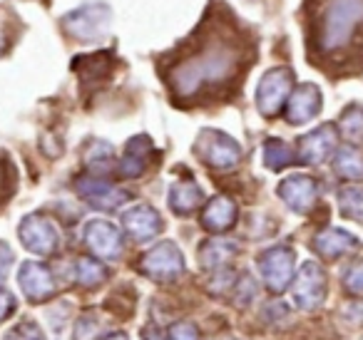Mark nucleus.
<instances>
[{
	"label": "nucleus",
	"instance_id": "1",
	"mask_svg": "<svg viewBox=\"0 0 363 340\" xmlns=\"http://www.w3.org/2000/svg\"><path fill=\"white\" fill-rule=\"evenodd\" d=\"M257 60V38L224 3L209 0L202 21L160 60V77L177 107L229 100Z\"/></svg>",
	"mask_w": 363,
	"mask_h": 340
},
{
	"label": "nucleus",
	"instance_id": "2",
	"mask_svg": "<svg viewBox=\"0 0 363 340\" xmlns=\"http://www.w3.org/2000/svg\"><path fill=\"white\" fill-rule=\"evenodd\" d=\"M303 45L328 75L363 70V0H303Z\"/></svg>",
	"mask_w": 363,
	"mask_h": 340
},
{
	"label": "nucleus",
	"instance_id": "3",
	"mask_svg": "<svg viewBox=\"0 0 363 340\" xmlns=\"http://www.w3.org/2000/svg\"><path fill=\"white\" fill-rule=\"evenodd\" d=\"M112 23V11L105 3H85V6L75 8L67 16H62L60 26L70 38L80 42H95L107 35Z\"/></svg>",
	"mask_w": 363,
	"mask_h": 340
},
{
	"label": "nucleus",
	"instance_id": "4",
	"mask_svg": "<svg viewBox=\"0 0 363 340\" xmlns=\"http://www.w3.org/2000/svg\"><path fill=\"white\" fill-rule=\"evenodd\" d=\"M194 154L199 157L202 164L217 171L237 169L242 162V147L234 137L224 135L219 130H202L194 142Z\"/></svg>",
	"mask_w": 363,
	"mask_h": 340
},
{
	"label": "nucleus",
	"instance_id": "5",
	"mask_svg": "<svg viewBox=\"0 0 363 340\" xmlns=\"http://www.w3.org/2000/svg\"><path fill=\"white\" fill-rule=\"evenodd\" d=\"M328 295L326 271L316 261H306L291 278V300L301 310H316Z\"/></svg>",
	"mask_w": 363,
	"mask_h": 340
},
{
	"label": "nucleus",
	"instance_id": "6",
	"mask_svg": "<svg viewBox=\"0 0 363 340\" xmlns=\"http://www.w3.org/2000/svg\"><path fill=\"white\" fill-rule=\"evenodd\" d=\"M142 271L157 283H169L184 273V256L174 241H162L142 256Z\"/></svg>",
	"mask_w": 363,
	"mask_h": 340
},
{
	"label": "nucleus",
	"instance_id": "7",
	"mask_svg": "<svg viewBox=\"0 0 363 340\" xmlns=\"http://www.w3.org/2000/svg\"><path fill=\"white\" fill-rule=\"evenodd\" d=\"M294 87V72L289 67H272L257 87V107L264 117H274L286 105Z\"/></svg>",
	"mask_w": 363,
	"mask_h": 340
},
{
	"label": "nucleus",
	"instance_id": "8",
	"mask_svg": "<svg viewBox=\"0 0 363 340\" xmlns=\"http://www.w3.org/2000/svg\"><path fill=\"white\" fill-rule=\"evenodd\" d=\"M259 273L272 293H281L296 273V256L286 246H274L259 256Z\"/></svg>",
	"mask_w": 363,
	"mask_h": 340
},
{
	"label": "nucleus",
	"instance_id": "9",
	"mask_svg": "<svg viewBox=\"0 0 363 340\" xmlns=\"http://www.w3.org/2000/svg\"><path fill=\"white\" fill-rule=\"evenodd\" d=\"M18 236L21 244L26 246L30 254L38 256H50L60 246V231L48 216L43 214H28L18 226Z\"/></svg>",
	"mask_w": 363,
	"mask_h": 340
},
{
	"label": "nucleus",
	"instance_id": "10",
	"mask_svg": "<svg viewBox=\"0 0 363 340\" xmlns=\"http://www.w3.org/2000/svg\"><path fill=\"white\" fill-rule=\"evenodd\" d=\"M75 191L80 194V199H85L90 206L102 209V211L117 209V206H122L127 199H130V194H127L125 189L110 184V181L102 179V176H97V174L77 176V179H75Z\"/></svg>",
	"mask_w": 363,
	"mask_h": 340
},
{
	"label": "nucleus",
	"instance_id": "11",
	"mask_svg": "<svg viewBox=\"0 0 363 340\" xmlns=\"http://www.w3.org/2000/svg\"><path fill=\"white\" fill-rule=\"evenodd\" d=\"M82 239H85L87 249L102 261H115L122 254V231L115 224L105 219H92L85 224L82 231Z\"/></svg>",
	"mask_w": 363,
	"mask_h": 340
},
{
	"label": "nucleus",
	"instance_id": "12",
	"mask_svg": "<svg viewBox=\"0 0 363 340\" xmlns=\"http://www.w3.org/2000/svg\"><path fill=\"white\" fill-rule=\"evenodd\" d=\"M338 147V132L333 125H321L313 132H308L306 137L298 140V154L296 162H303V164H323L328 157L336 152Z\"/></svg>",
	"mask_w": 363,
	"mask_h": 340
},
{
	"label": "nucleus",
	"instance_id": "13",
	"mask_svg": "<svg viewBox=\"0 0 363 340\" xmlns=\"http://www.w3.org/2000/svg\"><path fill=\"white\" fill-rule=\"evenodd\" d=\"M279 196L281 201L296 214H306L316 206L318 201V184L313 176L306 174H294L279 184Z\"/></svg>",
	"mask_w": 363,
	"mask_h": 340
},
{
	"label": "nucleus",
	"instance_id": "14",
	"mask_svg": "<svg viewBox=\"0 0 363 340\" xmlns=\"http://www.w3.org/2000/svg\"><path fill=\"white\" fill-rule=\"evenodd\" d=\"M122 226L127 236L137 244H147L155 236L162 234V216L155 206L150 204H135L122 214Z\"/></svg>",
	"mask_w": 363,
	"mask_h": 340
},
{
	"label": "nucleus",
	"instance_id": "15",
	"mask_svg": "<svg viewBox=\"0 0 363 340\" xmlns=\"http://www.w3.org/2000/svg\"><path fill=\"white\" fill-rule=\"evenodd\" d=\"M321 102H323V97L316 85H311V82L298 85L296 90H291V95H289L284 117H286V122L294 127L306 125V122H311L313 117L321 112Z\"/></svg>",
	"mask_w": 363,
	"mask_h": 340
},
{
	"label": "nucleus",
	"instance_id": "16",
	"mask_svg": "<svg viewBox=\"0 0 363 340\" xmlns=\"http://www.w3.org/2000/svg\"><path fill=\"white\" fill-rule=\"evenodd\" d=\"M18 283L21 290L26 293V298H30L33 303H43L55 293V280L45 264L38 261H26L18 271Z\"/></svg>",
	"mask_w": 363,
	"mask_h": 340
},
{
	"label": "nucleus",
	"instance_id": "17",
	"mask_svg": "<svg viewBox=\"0 0 363 340\" xmlns=\"http://www.w3.org/2000/svg\"><path fill=\"white\" fill-rule=\"evenodd\" d=\"M155 154V147H152V140L147 135H137L127 142L125 154H122V162L117 166L122 179H137L147 171L150 166V157Z\"/></svg>",
	"mask_w": 363,
	"mask_h": 340
},
{
	"label": "nucleus",
	"instance_id": "18",
	"mask_svg": "<svg viewBox=\"0 0 363 340\" xmlns=\"http://www.w3.org/2000/svg\"><path fill=\"white\" fill-rule=\"evenodd\" d=\"M237 219H239L237 204H234V199H229V196H224V194L209 199V204L204 206V214H202L204 229L212 231V234H224V231H229L237 224Z\"/></svg>",
	"mask_w": 363,
	"mask_h": 340
},
{
	"label": "nucleus",
	"instance_id": "19",
	"mask_svg": "<svg viewBox=\"0 0 363 340\" xmlns=\"http://www.w3.org/2000/svg\"><path fill=\"white\" fill-rule=\"evenodd\" d=\"M313 249L326 261H336L341 256L351 254L358 249V239L343 229H323L313 236Z\"/></svg>",
	"mask_w": 363,
	"mask_h": 340
},
{
	"label": "nucleus",
	"instance_id": "20",
	"mask_svg": "<svg viewBox=\"0 0 363 340\" xmlns=\"http://www.w3.org/2000/svg\"><path fill=\"white\" fill-rule=\"evenodd\" d=\"M204 191L194 179H182L174 181L169 189V209L179 216H189L202 206Z\"/></svg>",
	"mask_w": 363,
	"mask_h": 340
},
{
	"label": "nucleus",
	"instance_id": "21",
	"mask_svg": "<svg viewBox=\"0 0 363 340\" xmlns=\"http://www.w3.org/2000/svg\"><path fill=\"white\" fill-rule=\"evenodd\" d=\"M237 256V244L234 241H224V239H209L202 244L199 249V261L207 271H219L227 268L229 261Z\"/></svg>",
	"mask_w": 363,
	"mask_h": 340
},
{
	"label": "nucleus",
	"instance_id": "22",
	"mask_svg": "<svg viewBox=\"0 0 363 340\" xmlns=\"http://www.w3.org/2000/svg\"><path fill=\"white\" fill-rule=\"evenodd\" d=\"M333 169L338 176L351 181H361L363 179V154L356 147H343L336 152V159H333Z\"/></svg>",
	"mask_w": 363,
	"mask_h": 340
},
{
	"label": "nucleus",
	"instance_id": "23",
	"mask_svg": "<svg viewBox=\"0 0 363 340\" xmlns=\"http://www.w3.org/2000/svg\"><path fill=\"white\" fill-rule=\"evenodd\" d=\"M264 164L272 171H281V169H286V166L296 164V154H294L286 142L267 140L264 142Z\"/></svg>",
	"mask_w": 363,
	"mask_h": 340
},
{
	"label": "nucleus",
	"instance_id": "24",
	"mask_svg": "<svg viewBox=\"0 0 363 340\" xmlns=\"http://www.w3.org/2000/svg\"><path fill=\"white\" fill-rule=\"evenodd\" d=\"M338 204H341V214L346 219L363 224V186H343L338 194Z\"/></svg>",
	"mask_w": 363,
	"mask_h": 340
},
{
	"label": "nucleus",
	"instance_id": "25",
	"mask_svg": "<svg viewBox=\"0 0 363 340\" xmlns=\"http://www.w3.org/2000/svg\"><path fill=\"white\" fill-rule=\"evenodd\" d=\"M75 278L82 285H100L107 278V268L95 259H77L75 261Z\"/></svg>",
	"mask_w": 363,
	"mask_h": 340
},
{
	"label": "nucleus",
	"instance_id": "26",
	"mask_svg": "<svg viewBox=\"0 0 363 340\" xmlns=\"http://www.w3.org/2000/svg\"><path fill=\"white\" fill-rule=\"evenodd\" d=\"M341 132L353 142L363 140V107L351 105L348 110H343L341 115Z\"/></svg>",
	"mask_w": 363,
	"mask_h": 340
},
{
	"label": "nucleus",
	"instance_id": "27",
	"mask_svg": "<svg viewBox=\"0 0 363 340\" xmlns=\"http://www.w3.org/2000/svg\"><path fill=\"white\" fill-rule=\"evenodd\" d=\"M87 166L95 171H105L107 166L112 164V147L105 144V142H95V144L90 147V152H87Z\"/></svg>",
	"mask_w": 363,
	"mask_h": 340
},
{
	"label": "nucleus",
	"instance_id": "28",
	"mask_svg": "<svg viewBox=\"0 0 363 340\" xmlns=\"http://www.w3.org/2000/svg\"><path fill=\"white\" fill-rule=\"evenodd\" d=\"M6 340H45V335H43V330L38 323L23 320V323H18L16 328L6 335Z\"/></svg>",
	"mask_w": 363,
	"mask_h": 340
},
{
	"label": "nucleus",
	"instance_id": "29",
	"mask_svg": "<svg viewBox=\"0 0 363 340\" xmlns=\"http://www.w3.org/2000/svg\"><path fill=\"white\" fill-rule=\"evenodd\" d=\"M167 340H202V333L194 323L182 320V323H174L167 330Z\"/></svg>",
	"mask_w": 363,
	"mask_h": 340
},
{
	"label": "nucleus",
	"instance_id": "30",
	"mask_svg": "<svg viewBox=\"0 0 363 340\" xmlns=\"http://www.w3.org/2000/svg\"><path fill=\"white\" fill-rule=\"evenodd\" d=\"M97 330H100V323L92 313H85L75 325V340H97Z\"/></svg>",
	"mask_w": 363,
	"mask_h": 340
},
{
	"label": "nucleus",
	"instance_id": "31",
	"mask_svg": "<svg viewBox=\"0 0 363 340\" xmlns=\"http://www.w3.org/2000/svg\"><path fill=\"white\" fill-rule=\"evenodd\" d=\"M343 288L353 295H363V261L361 264H353L351 268L343 276Z\"/></svg>",
	"mask_w": 363,
	"mask_h": 340
},
{
	"label": "nucleus",
	"instance_id": "32",
	"mask_svg": "<svg viewBox=\"0 0 363 340\" xmlns=\"http://www.w3.org/2000/svg\"><path fill=\"white\" fill-rule=\"evenodd\" d=\"M13 261H16L13 249L6 244V241H0V280L8 278V273H11V268H13Z\"/></svg>",
	"mask_w": 363,
	"mask_h": 340
},
{
	"label": "nucleus",
	"instance_id": "33",
	"mask_svg": "<svg viewBox=\"0 0 363 340\" xmlns=\"http://www.w3.org/2000/svg\"><path fill=\"white\" fill-rule=\"evenodd\" d=\"M13 308H16V298H13L8 290L0 288V320L8 318V315L13 313Z\"/></svg>",
	"mask_w": 363,
	"mask_h": 340
},
{
	"label": "nucleus",
	"instance_id": "34",
	"mask_svg": "<svg viewBox=\"0 0 363 340\" xmlns=\"http://www.w3.org/2000/svg\"><path fill=\"white\" fill-rule=\"evenodd\" d=\"M13 169L8 164H0V194H11Z\"/></svg>",
	"mask_w": 363,
	"mask_h": 340
},
{
	"label": "nucleus",
	"instance_id": "35",
	"mask_svg": "<svg viewBox=\"0 0 363 340\" xmlns=\"http://www.w3.org/2000/svg\"><path fill=\"white\" fill-rule=\"evenodd\" d=\"M145 340H167V333H162V330H157V328H150V330H145Z\"/></svg>",
	"mask_w": 363,
	"mask_h": 340
},
{
	"label": "nucleus",
	"instance_id": "36",
	"mask_svg": "<svg viewBox=\"0 0 363 340\" xmlns=\"http://www.w3.org/2000/svg\"><path fill=\"white\" fill-rule=\"evenodd\" d=\"M105 340H127V335L125 333H112V335H107Z\"/></svg>",
	"mask_w": 363,
	"mask_h": 340
},
{
	"label": "nucleus",
	"instance_id": "37",
	"mask_svg": "<svg viewBox=\"0 0 363 340\" xmlns=\"http://www.w3.org/2000/svg\"><path fill=\"white\" fill-rule=\"evenodd\" d=\"M3 47H6V40H3V33H0V55H3Z\"/></svg>",
	"mask_w": 363,
	"mask_h": 340
}]
</instances>
